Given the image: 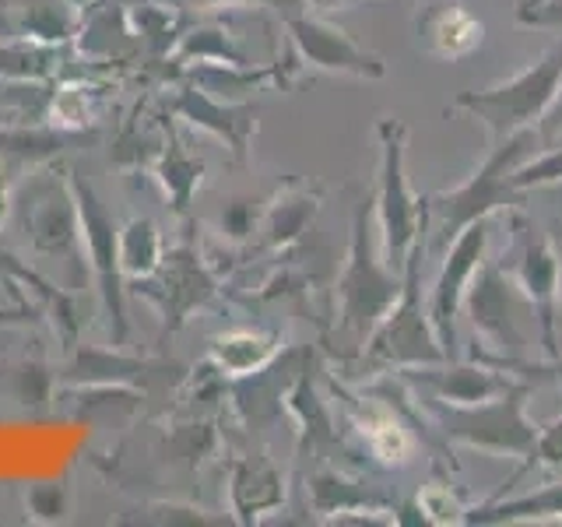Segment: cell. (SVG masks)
<instances>
[{
  "label": "cell",
  "instance_id": "6",
  "mask_svg": "<svg viewBox=\"0 0 562 527\" xmlns=\"http://www.w3.org/2000/svg\"><path fill=\"white\" fill-rule=\"evenodd\" d=\"M380 190H376V218H380V254L391 268L404 271L412 246L429 222L426 198H415V190L404 176V148H408V123L386 116L380 120Z\"/></svg>",
  "mask_w": 562,
  "mask_h": 527
},
{
  "label": "cell",
  "instance_id": "15",
  "mask_svg": "<svg viewBox=\"0 0 562 527\" xmlns=\"http://www.w3.org/2000/svg\"><path fill=\"white\" fill-rule=\"evenodd\" d=\"M562 183V141L549 145L541 155H531L524 166L509 172V187L514 190H541V187H555Z\"/></svg>",
  "mask_w": 562,
  "mask_h": 527
},
{
  "label": "cell",
  "instance_id": "3",
  "mask_svg": "<svg viewBox=\"0 0 562 527\" xmlns=\"http://www.w3.org/2000/svg\"><path fill=\"white\" fill-rule=\"evenodd\" d=\"M422 254H426V243L418 236L401 271V295L366 341L369 369H412L450 362L429 321V303L422 299Z\"/></svg>",
  "mask_w": 562,
  "mask_h": 527
},
{
  "label": "cell",
  "instance_id": "21",
  "mask_svg": "<svg viewBox=\"0 0 562 527\" xmlns=\"http://www.w3.org/2000/svg\"><path fill=\"white\" fill-rule=\"evenodd\" d=\"M306 4H316V8H324V11H330V8H345V4H359V0H306Z\"/></svg>",
  "mask_w": 562,
  "mask_h": 527
},
{
  "label": "cell",
  "instance_id": "7",
  "mask_svg": "<svg viewBox=\"0 0 562 527\" xmlns=\"http://www.w3.org/2000/svg\"><path fill=\"white\" fill-rule=\"evenodd\" d=\"M509 254H514V271L509 278L517 281V289L531 303L541 330V348L549 356H559V338H555V299H559V257L552 250L549 236L524 215L514 204L509 208Z\"/></svg>",
  "mask_w": 562,
  "mask_h": 527
},
{
  "label": "cell",
  "instance_id": "8",
  "mask_svg": "<svg viewBox=\"0 0 562 527\" xmlns=\"http://www.w3.org/2000/svg\"><path fill=\"white\" fill-rule=\"evenodd\" d=\"M524 292L517 289V281L503 271V264L496 260H482L479 271L471 274L468 289H464V303L474 330L482 338L499 348L503 359H524L527 356V338L517 327V303Z\"/></svg>",
  "mask_w": 562,
  "mask_h": 527
},
{
  "label": "cell",
  "instance_id": "1",
  "mask_svg": "<svg viewBox=\"0 0 562 527\" xmlns=\"http://www.w3.org/2000/svg\"><path fill=\"white\" fill-rule=\"evenodd\" d=\"M538 148H544L538 127H524L517 134L496 141L485 162L474 169L461 187L439 190L432 198H426L429 215H436V222H439L436 225L439 250H447L471 222L492 218V211L520 204V190L509 187V172L524 166L531 155H538Z\"/></svg>",
  "mask_w": 562,
  "mask_h": 527
},
{
  "label": "cell",
  "instance_id": "20",
  "mask_svg": "<svg viewBox=\"0 0 562 527\" xmlns=\"http://www.w3.org/2000/svg\"><path fill=\"white\" fill-rule=\"evenodd\" d=\"M538 134H541V145L544 148L555 145V141H562V85H559L555 102L549 105V113H544L541 123H538Z\"/></svg>",
  "mask_w": 562,
  "mask_h": 527
},
{
  "label": "cell",
  "instance_id": "9",
  "mask_svg": "<svg viewBox=\"0 0 562 527\" xmlns=\"http://www.w3.org/2000/svg\"><path fill=\"white\" fill-rule=\"evenodd\" d=\"M485 246H488V218H479L447 246L443 268H439V278L429 292V321L450 362L457 359V313H461L471 274L485 260Z\"/></svg>",
  "mask_w": 562,
  "mask_h": 527
},
{
  "label": "cell",
  "instance_id": "5",
  "mask_svg": "<svg viewBox=\"0 0 562 527\" xmlns=\"http://www.w3.org/2000/svg\"><path fill=\"white\" fill-rule=\"evenodd\" d=\"M373 211L376 208L369 201H359L356 222H351L348 264L341 274V334L356 341L351 348H362L369 341V334L401 295V271L376 257L373 225H369Z\"/></svg>",
  "mask_w": 562,
  "mask_h": 527
},
{
  "label": "cell",
  "instance_id": "4",
  "mask_svg": "<svg viewBox=\"0 0 562 527\" xmlns=\"http://www.w3.org/2000/svg\"><path fill=\"white\" fill-rule=\"evenodd\" d=\"M562 85V43L544 49L535 64H527L520 75L509 81H499L485 92H461L447 110L468 113L488 131L492 145L524 127H538L541 116L559 96Z\"/></svg>",
  "mask_w": 562,
  "mask_h": 527
},
{
  "label": "cell",
  "instance_id": "23",
  "mask_svg": "<svg viewBox=\"0 0 562 527\" xmlns=\"http://www.w3.org/2000/svg\"><path fill=\"white\" fill-rule=\"evenodd\" d=\"M555 187H562V183H555Z\"/></svg>",
  "mask_w": 562,
  "mask_h": 527
},
{
  "label": "cell",
  "instance_id": "22",
  "mask_svg": "<svg viewBox=\"0 0 562 527\" xmlns=\"http://www.w3.org/2000/svg\"><path fill=\"white\" fill-rule=\"evenodd\" d=\"M559 295H562V264H559Z\"/></svg>",
  "mask_w": 562,
  "mask_h": 527
},
{
  "label": "cell",
  "instance_id": "2",
  "mask_svg": "<svg viewBox=\"0 0 562 527\" xmlns=\"http://www.w3.org/2000/svg\"><path fill=\"white\" fill-rule=\"evenodd\" d=\"M527 394H531V386L514 383L506 394L482 401V404H450V401L415 391L422 408H426V418L450 439V444L496 453V457H524V461H535L538 426L527 418Z\"/></svg>",
  "mask_w": 562,
  "mask_h": 527
},
{
  "label": "cell",
  "instance_id": "18",
  "mask_svg": "<svg viewBox=\"0 0 562 527\" xmlns=\"http://www.w3.org/2000/svg\"><path fill=\"white\" fill-rule=\"evenodd\" d=\"M474 359L485 362V366H492V369H499V373L552 377V380L562 383V351H559V356H549V362H527V359H503V356H499V359H492V356H485V351L474 348Z\"/></svg>",
  "mask_w": 562,
  "mask_h": 527
},
{
  "label": "cell",
  "instance_id": "14",
  "mask_svg": "<svg viewBox=\"0 0 562 527\" xmlns=\"http://www.w3.org/2000/svg\"><path fill=\"white\" fill-rule=\"evenodd\" d=\"M535 520H562V482H549L520 500L488 503L482 509H468L464 524H535Z\"/></svg>",
  "mask_w": 562,
  "mask_h": 527
},
{
  "label": "cell",
  "instance_id": "10",
  "mask_svg": "<svg viewBox=\"0 0 562 527\" xmlns=\"http://www.w3.org/2000/svg\"><path fill=\"white\" fill-rule=\"evenodd\" d=\"M289 32L299 53H303V60L313 67L334 70V75L366 78V81H380L386 75V64L380 53L359 46L348 32L324 22V18H313L303 8L289 14Z\"/></svg>",
  "mask_w": 562,
  "mask_h": 527
},
{
  "label": "cell",
  "instance_id": "11",
  "mask_svg": "<svg viewBox=\"0 0 562 527\" xmlns=\"http://www.w3.org/2000/svg\"><path fill=\"white\" fill-rule=\"evenodd\" d=\"M415 46L443 64L468 60L485 46V22L471 0H422L415 11Z\"/></svg>",
  "mask_w": 562,
  "mask_h": 527
},
{
  "label": "cell",
  "instance_id": "16",
  "mask_svg": "<svg viewBox=\"0 0 562 527\" xmlns=\"http://www.w3.org/2000/svg\"><path fill=\"white\" fill-rule=\"evenodd\" d=\"M418 509H422V517H426V524H464V514H468V506H461V500L453 496V489L439 482L422 489Z\"/></svg>",
  "mask_w": 562,
  "mask_h": 527
},
{
  "label": "cell",
  "instance_id": "19",
  "mask_svg": "<svg viewBox=\"0 0 562 527\" xmlns=\"http://www.w3.org/2000/svg\"><path fill=\"white\" fill-rule=\"evenodd\" d=\"M535 461L544 468L562 471V415L552 418L549 426L538 429V444H535Z\"/></svg>",
  "mask_w": 562,
  "mask_h": 527
},
{
  "label": "cell",
  "instance_id": "13",
  "mask_svg": "<svg viewBox=\"0 0 562 527\" xmlns=\"http://www.w3.org/2000/svg\"><path fill=\"white\" fill-rule=\"evenodd\" d=\"M356 426L366 439V450L376 457L383 468H404L415 453V439L408 426L383 404H366L359 412Z\"/></svg>",
  "mask_w": 562,
  "mask_h": 527
},
{
  "label": "cell",
  "instance_id": "17",
  "mask_svg": "<svg viewBox=\"0 0 562 527\" xmlns=\"http://www.w3.org/2000/svg\"><path fill=\"white\" fill-rule=\"evenodd\" d=\"M517 25L559 32L562 29V0H517Z\"/></svg>",
  "mask_w": 562,
  "mask_h": 527
},
{
  "label": "cell",
  "instance_id": "12",
  "mask_svg": "<svg viewBox=\"0 0 562 527\" xmlns=\"http://www.w3.org/2000/svg\"><path fill=\"white\" fill-rule=\"evenodd\" d=\"M401 377L408 380L415 391L432 394L450 404H482L514 386V380L499 377V369H492L479 359H474V366H453V362L412 366V369H401Z\"/></svg>",
  "mask_w": 562,
  "mask_h": 527
}]
</instances>
